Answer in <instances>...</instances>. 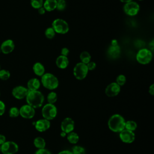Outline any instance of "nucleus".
Returning <instances> with one entry per match:
<instances>
[{"label": "nucleus", "instance_id": "nucleus-1", "mask_svg": "<svg viewBox=\"0 0 154 154\" xmlns=\"http://www.w3.org/2000/svg\"><path fill=\"white\" fill-rule=\"evenodd\" d=\"M25 98L27 104L34 109L41 107L45 100L43 94L38 90L28 91Z\"/></svg>", "mask_w": 154, "mask_h": 154}, {"label": "nucleus", "instance_id": "nucleus-2", "mask_svg": "<svg viewBox=\"0 0 154 154\" xmlns=\"http://www.w3.org/2000/svg\"><path fill=\"white\" fill-rule=\"evenodd\" d=\"M125 122L126 121L122 115L115 114L109 119L108 126L111 131L114 132H120L125 129Z\"/></svg>", "mask_w": 154, "mask_h": 154}, {"label": "nucleus", "instance_id": "nucleus-3", "mask_svg": "<svg viewBox=\"0 0 154 154\" xmlns=\"http://www.w3.org/2000/svg\"><path fill=\"white\" fill-rule=\"evenodd\" d=\"M41 83L45 88L50 90L56 89L59 85L58 78L51 73H46L41 76Z\"/></svg>", "mask_w": 154, "mask_h": 154}, {"label": "nucleus", "instance_id": "nucleus-4", "mask_svg": "<svg viewBox=\"0 0 154 154\" xmlns=\"http://www.w3.org/2000/svg\"><path fill=\"white\" fill-rule=\"evenodd\" d=\"M152 52L147 48H142L140 49L136 55L137 61L141 64H149L152 60Z\"/></svg>", "mask_w": 154, "mask_h": 154}, {"label": "nucleus", "instance_id": "nucleus-5", "mask_svg": "<svg viewBox=\"0 0 154 154\" xmlns=\"http://www.w3.org/2000/svg\"><path fill=\"white\" fill-rule=\"evenodd\" d=\"M52 28L55 33L60 34H64L69 31V26L68 23L62 19H56L52 23Z\"/></svg>", "mask_w": 154, "mask_h": 154}, {"label": "nucleus", "instance_id": "nucleus-6", "mask_svg": "<svg viewBox=\"0 0 154 154\" xmlns=\"http://www.w3.org/2000/svg\"><path fill=\"white\" fill-rule=\"evenodd\" d=\"M42 114L43 119L50 121L56 117L57 115V108L54 104L47 103L43 106Z\"/></svg>", "mask_w": 154, "mask_h": 154}, {"label": "nucleus", "instance_id": "nucleus-7", "mask_svg": "<svg viewBox=\"0 0 154 154\" xmlns=\"http://www.w3.org/2000/svg\"><path fill=\"white\" fill-rule=\"evenodd\" d=\"M88 72L87 64L81 62L78 63L74 67L73 73L75 78L78 80H82L87 76Z\"/></svg>", "mask_w": 154, "mask_h": 154}, {"label": "nucleus", "instance_id": "nucleus-8", "mask_svg": "<svg viewBox=\"0 0 154 154\" xmlns=\"http://www.w3.org/2000/svg\"><path fill=\"white\" fill-rule=\"evenodd\" d=\"M139 11V4L133 1L128 3H125L123 6L124 13L129 16H134L137 15Z\"/></svg>", "mask_w": 154, "mask_h": 154}, {"label": "nucleus", "instance_id": "nucleus-9", "mask_svg": "<svg viewBox=\"0 0 154 154\" xmlns=\"http://www.w3.org/2000/svg\"><path fill=\"white\" fill-rule=\"evenodd\" d=\"M19 150V146L14 141H5L1 146V152L3 154H15Z\"/></svg>", "mask_w": 154, "mask_h": 154}, {"label": "nucleus", "instance_id": "nucleus-10", "mask_svg": "<svg viewBox=\"0 0 154 154\" xmlns=\"http://www.w3.org/2000/svg\"><path fill=\"white\" fill-rule=\"evenodd\" d=\"M119 133V137L121 141L125 143L130 144L133 143L135 140V133L132 131L125 129Z\"/></svg>", "mask_w": 154, "mask_h": 154}, {"label": "nucleus", "instance_id": "nucleus-11", "mask_svg": "<svg viewBox=\"0 0 154 154\" xmlns=\"http://www.w3.org/2000/svg\"><path fill=\"white\" fill-rule=\"evenodd\" d=\"M19 115L24 119H32L35 115V109L28 104L24 105L19 109Z\"/></svg>", "mask_w": 154, "mask_h": 154}, {"label": "nucleus", "instance_id": "nucleus-12", "mask_svg": "<svg viewBox=\"0 0 154 154\" xmlns=\"http://www.w3.org/2000/svg\"><path fill=\"white\" fill-rule=\"evenodd\" d=\"M60 128L61 131H63L67 134L71 132H73L74 130L75 122L72 119L66 117L61 122Z\"/></svg>", "mask_w": 154, "mask_h": 154}, {"label": "nucleus", "instance_id": "nucleus-13", "mask_svg": "<svg viewBox=\"0 0 154 154\" xmlns=\"http://www.w3.org/2000/svg\"><path fill=\"white\" fill-rule=\"evenodd\" d=\"M120 92V87L116 82L109 84L105 90V93L108 97H115Z\"/></svg>", "mask_w": 154, "mask_h": 154}, {"label": "nucleus", "instance_id": "nucleus-14", "mask_svg": "<svg viewBox=\"0 0 154 154\" xmlns=\"http://www.w3.org/2000/svg\"><path fill=\"white\" fill-rule=\"evenodd\" d=\"M28 91L26 87L22 85L16 86L12 90V95L17 99H22L26 97Z\"/></svg>", "mask_w": 154, "mask_h": 154}, {"label": "nucleus", "instance_id": "nucleus-15", "mask_svg": "<svg viewBox=\"0 0 154 154\" xmlns=\"http://www.w3.org/2000/svg\"><path fill=\"white\" fill-rule=\"evenodd\" d=\"M35 129L40 132H43L48 130L51 126V122L45 119H39L35 122L34 125Z\"/></svg>", "mask_w": 154, "mask_h": 154}, {"label": "nucleus", "instance_id": "nucleus-16", "mask_svg": "<svg viewBox=\"0 0 154 154\" xmlns=\"http://www.w3.org/2000/svg\"><path fill=\"white\" fill-rule=\"evenodd\" d=\"M1 52L3 54H8L13 52L14 49V43L11 39H7L4 41L0 46Z\"/></svg>", "mask_w": 154, "mask_h": 154}, {"label": "nucleus", "instance_id": "nucleus-17", "mask_svg": "<svg viewBox=\"0 0 154 154\" xmlns=\"http://www.w3.org/2000/svg\"><path fill=\"white\" fill-rule=\"evenodd\" d=\"M121 53V48L118 45L112 46L110 45L107 50V54L111 59H117L119 57Z\"/></svg>", "mask_w": 154, "mask_h": 154}, {"label": "nucleus", "instance_id": "nucleus-18", "mask_svg": "<svg viewBox=\"0 0 154 154\" xmlns=\"http://www.w3.org/2000/svg\"><path fill=\"white\" fill-rule=\"evenodd\" d=\"M55 64H56V66L59 69H64L68 66L69 64V61L67 57L60 55L57 58L55 61Z\"/></svg>", "mask_w": 154, "mask_h": 154}, {"label": "nucleus", "instance_id": "nucleus-19", "mask_svg": "<svg viewBox=\"0 0 154 154\" xmlns=\"http://www.w3.org/2000/svg\"><path fill=\"white\" fill-rule=\"evenodd\" d=\"M40 87V81L37 78H31L27 82V88L29 91L38 90Z\"/></svg>", "mask_w": 154, "mask_h": 154}, {"label": "nucleus", "instance_id": "nucleus-20", "mask_svg": "<svg viewBox=\"0 0 154 154\" xmlns=\"http://www.w3.org/2000/svg\"><path fill=\"white\" fill-rule=\"evenodd\" d=\"M32 70L34 73L38 76H42L45 73V68L44 66L39 62H37L34 64Z\"/></svg>", "mask_w": 154, "mask_h": 154}, {"label": "nucleus", "instance_id": "nucleus-21", "mask_svg": "<svg viewBox=\"0 0 154 154\" xmlns=\"http://www.w3.org/2000/svg\"><path fill=\"white\" fill-rule=\"evenodd\" d=\"M43 8L46 11H52L56 9L57 0H46L43 2Z\"/></svg>", "mask_w": 154, "mask_h": 154}, {"label": "nucleus", "instance_id": "nucleus-22", "mask_svg": "<svg viewBox=\"0 0 154 154\" xmlns=\"http://www.w3.org/2000/svg\"><path fill=\"white\" fill-rule=\"evenodd\" d=\"M33 143L34 146L38 149H44L46 146V141L45 139L41 137H37L35 138Z\"/></svg>", "mask_w": 154, "mask_h": 154}, {"label": "nucleus", "instance_id": "nucleus-23", "mask_svg": "<svg viewBox=\"0 0 154 154\" xmlns=\"http://www.w3.org/2000/svg\"><path fill=\"white\" fill-rule=\"evenodd\" d=\"M66 137H67V139L68 141L70 143L73 144H76L79 140V137L78 134L75 132H71L67 134Z\"/></svg>", "mask_w": 154, "mask_h": 154}, {"label": "nucleus", "instance_id": "nucleus-24", "mask_svg": "<svg viewBox=\"0 0 154 154\" xmlns=\"http://www.w3.org/2000/svg\"><path fill=\"white\" fill-rule=\"evenodd\" d=\"M79 58L81 63L87 64L91 61V55L87 51H83L79 55Z\"/></svg>", "mask_w": 154, "mask_h": 154}, {"label": "nucleus", "instance_id": "nucleus-25", "mask_svg": "<svg viewBox=\"0 0 154 154\" xmlns=\"http://www.w3.org/2000/svg\"><path fill=\"white\" fill-rule=\"evenodd\" d=\"M137 128V124L135 121L128 120L125 122V129L134 132Z\"/></svg>", "mask_w": 154, "mask_h": 154}, {"label": "nucleus", "instance_id": "nucleus-26", "mask_svg": "<svg viewBox=\"0 0 154 154\" xmlns=\"http://www.w3.org/2000/svg\"><path fill=\"white\" fill-rule=\"evenodd\" d=\"M57 99H58L57 94L54 91L50 92L47 96V100L48 103L54 104L57 102Z\"/></svg>", "mask_w": 154, "mask_h": 154}, {"label": "nucleus", "instance_id": "nucleus-27", "mask_svg": "<svg viewBox=\"0 0 154 154\" xmlns=\"http://www.w3.org/2000/svg\"><path fill=\"white\" fill-rule=\"evenodd\" d=\"M72 154H85V149L80 146L75 145L72 149Z\"/></svg>", "mask_w": 154, "mask_h": 154}, {"label": "nucleus", "instance_id": "nucleus-28", "mask_svg": "<svg viewBox=\"0 0 154 154\" xmlns=\"http://www.w3.org/2000/svg\"><path fill=\"white\" fill-rule=\"evenodd\" d=\"M45 35L47 38L52 39L55 37V32L54 31V29L52 27H49L46 28V29L45 30Z\"/></svg>", "mask_w": 154, "mask_h": 154}, {"label": "nucleus", "instance_id": "nucleus-29", "mask_svg": "<svg viewBox=\"0 0 154 154\" xmlns=\"http://www.w3.org/2000/svg\"><path fill=\"white\" fill-rule=\"evenodd\" d=\"M10 77V73L8 70L5 69L0 70V79L3 81L8 79Z\"/></svg>", "mask_w": 154, "mask_h": 154}, {"label": "nucleus", "instance_id": "nucleus-30", "mask_svg": "<svg viewBox=\"0 0 154 154\" xmlns=\"http://www.w3.org/2000/svg\"><path fill=\"white\" fill-rule=\"evenodd\" d=\"M31 5L35 9H38L43 7V0H31Z\"/></svg>", "mask_w": 154, "mask_h": 154}, {"label": "nucleus", "instance_id": "nucleus-31", "mask_svg": "<svg viewBox=\"0 0 154 154\" xmlns=\"http://www.w3.org/2000/svg\"><path fill=\"white\" fill-rule=\"evenodd\" d=\"M126 82V78L124 75H119L116 79V82L120 86H123Z\"/></svg>", "mask_w": 154, "mask_h": 154}, {"label": "nucleus", "instance_id": "nucleus-32", "mask_svg": "<svg viewBox=\"0 0 154 154\" xmlns=\"http://www.w3.org/2000/svg\"><path fill=\"white\" fill-rule=\"evenodd\" d=\"M8 114H9V116L10 117H13V118H15L19 116V109L15 106L11 107L8 111Z\"/></svg>", "mask_w": 154, "mask_h": 154}, {"label": "nucleus", "instance_id": "nucleus-33", "mask_svg": "<svg viewBox=\"0 0 154 154\" xmlns=\"http://www.w3.org/2000/svg\"><path fill=\"white\" fill-rule=\"evenodd\" d=\"M66 7V2L65 0H57L56 9L58 11H63Z\"/></svg>", "mask_w": 154, "mask_h": 154}, {"label": "nucleus", "instance_id": "nucleus-34", "mask_svg": "<svg viewBox=\"0 0 154 154\" xmlns=\"http://www.w3.org/2000/svg\"><path fill=\"white\" fill-rule=\"evenodd\" d=\"M34 154H52V153H51V152L49 150L44 148V149H38L37 150L35 151Z\"/></svg>", "mask_w": 154, "mask_h": 154}, {"label": "nucleus", "instance_id": "nucleus-35", "mask_svg": "<svg viewBox=\"0 0 154 154\" xmlns=\"http://www.w3.org/2000/svg\"><path fill=\"white\" fill-rule=\"evenodd\" d=\"M87 68L88 69V71L89 70H93L96 67V64L95 62L90 61L87 64Z\"/></svg>", "mask_w": 154, "mask_h": 154}, {"label": "nucleus", "instance_id": "nucleus-36", "mask_svg": "<svg viewBox=\"0 0 154 154\" xmlns=\"http://www.w3.org/2000/svg\"><path fill=\"white\" fill-rule=\"evenodd\" d=\"M5 111V103L2 101L0 100V116H2Z\"/></svg>", "mask_w": 154, "mask_h": 154}, {"label": "nucleus", "instance_id": "nucleus-37", "mask_svg": "<svg viewBox=\"0 0 154 154\" xmlns=\"http://www.w3.org/2000/svg\"><path fill=\"white\" fill-rule=\"evenodd\" d=\"M69 49L67 48H63L61 51V55L67 57L69 54Z\"/></svg>", "mask_w": 154, "mask_h": 154}, {"label": "nucleus", "instance_id": "nucleus-38", "mask_svg": "<svg viewBox=\"0 0 154 154\" xmlns=\"http://www.w3.org/2000/svg\"><path fill=\"white\" fill-rule=\"evenodd\" d=\"M149 93L152 96L154 95V84H151V85L149 87Z\"/></svg>", "mask_w": 154, "mask_h": 154}, {"label": "nucleus", "instance_id": "nucleus-39", "mask_svg": "<svg viewBox=\"0 0 154 154\" xmlns=\"http://www.w3.org/2000/svg\"><path fill=\"white\" fill-rule=\"evenodd\" d=\"M5 141H6L5 137L2 134H0V146H1Z\"/></svg>", "mask_w": 154, "mask_h": 154}, {"label": "nucleus", "instance_id": "nucleus-40", "mask_svg": "<svg viewBox=\"0 0 154 154\" xmlns=\"http://www.w3.org/2000/svg\"><path fill=\"white\" fill-rule=\"evenodd\" d=\"M46 12V10H45V8H43V7H40V8L38 9V13L40 14H44Z\"/></svg>", "mask_w": 154, "mask_h": 154}, {"label": "nucleus", "instance_id": "nucleus-41", "mask_svg": "<svg viewBox=\"0 0 154 154\" xmlns=\"http://www.w3.org/2000/svg\"><path fill=\"white\" fill-rule=\"evenodd\" d=\"M154 49V41L152 40L150 43H149V49L152 52Z\"/></svg>", "mask_w": 154, "mask_h": 154}, {"label": "nucleus", "instance_id": "nucleus-42", "mask_svg": "<svg viewBox=\"0 0 154 154\" xmlns=\"http://www.w3.org/2000/svg\"><path fill=\"white\" fill-rule=\"evenodd\" d=\"M58 154H72V152L68 150H64L61 152H60Z\"/></svg>", "mask_w": 154, "mask_h": 154}, {"label": "nucleus", "instance_id": "nucleus-43", "mask_svg": "<svg viewBox=\"0 0 154 154\" xmlns=\"http://www.w3.org/2000/svg\"><path fill=\"white\" fill-rule=\"evenodd\" d=\"M111 45L112 46H116V45H118V42H117V40L116 39H113L112 40L111 42Z\"/></svg>", "mask_w": 154, "mask_h": 154}, {"label": "nucleus", "instance_id": "nucleus-44", "mask_svg": "<svg viewBox=\"0 0 154 154\" xmlns=\"http://www.w3.org/2000/svg\"><path fill=\"white\" fill-rule=\"evenodd\" d=\"M60 135L61 137H64L67 136V134L63 131H61V132L60 133Z\"/></svg>", "mask_w": 154, "mask_h": 154}, {"label": "nucleus", "instance_id": "nucleus-45", "mask_svg": "<svg viewBox=\"0 0 154 154\" xmlns=\"http://www.w3.org/2000/svg\"><path fill=\"white\" fill-rule=\"evenodd\" d=\"M119 1L122 2H123V3H128V2H129L131 1H132L133 0H119Z\"/></svg>", "mask_w": 154, "mask_h": 154}, {"label": "nucleus", "instance_id": "nucleus-46", "mask_svg": "<svg viewBox=\"0 0 154 154\" xmlns=\"http://www.w3.org/2000/svg\"><path fill=\"white\" fill-rule=\"evenodd\" d=\"M1 52V47H0V53Z\"/></svg>", "mask_w": 154, "mask_h": 154}, {"label": "nucleus", "instance_id": "nucleus-47", "mask_svg": "<svg viewBox=\"0 0 154 154\" xmlns=\"http://www.w3.org/2000/svg\"><path fill=\"white\" fill-rule=\"evenodd\" d=\"M0 152H1V146H0Z\"/></svg>", "mask_w": 154, "mask_h": 154}, {"label": "nucleus", "instance_id": "nucleus-48", "mask_svg": "<svg viewBox=\"0 0 154 154\" xmlns=\"http://www.w3.org/2000/svg\"><path fill=\"white\" fill-rule=\"evenodd\" d=\"M138 1H143V0H138Z\"/></svg>", "mask_w": 154, "mask_h": 154}, {"label": "nucleus", "instance_id": "nucleus-49", "mask_svg": "<svg viewBox=\"0 0 154 154\" xmlns=\"http://www.w3.org/2000/svg\"><path fill=\"white\" fill-rule=\"evenodd\" d=\"M0 70H1V66H0Z\"/></svg>", "mask_w": 154, "mask_h": 154}, {"label": "nucleus", "instance_id": "nucleus-50", "mask_svg": "<svg viewBox=\"0 0 154 154\" xmlns=\"http://www.w3.org/2000/svg\"><path fill=\"white\" fill-rule=\"evenodd\" d=\"M0 95H1V93H0Z\"/></svg>", "mask_w": 154, "mask_h": 154}]
</instances>
